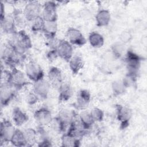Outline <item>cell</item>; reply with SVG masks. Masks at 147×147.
Segmentation results:
<instances>
[{
  "instance_id": "cell-1",
  "label": "cell",
  "mask_w": 147,
  "mask_h": 147,
  "mask_svg": "<svg viewBox=\"0 0 147 147\" xmlns=\"http://www.w3.org/2000/svg\"><path fill=\"white\" fill-rule=\"evenodd\" d=\"M11 36V38L8 41V44L18 56L23 59L26 52L32 47L30 37L24 29L20 30Z\"/></svg>"
},
{
  "instance_id": "cell-2",
  "label": "cell",
  "mask_w": 147,
  "mask_h": 147,
  "mask_svg": "<svg viewBox=\"0 0 147 147\" xmlns=\"http://www.w3.org/2000/svg\"><path fill=\"white\" fill-rule=\"evenodd\" d=\"M117 119L119 122L121 130L126 129L130 125L132 117V110L126 106L120 104L115 105Z\"/></svg>"
},
{
  "instance_id": "cell-3",
  "label": "cell",
  "mask_w": 147,
  "mask_h": 147,
  "mask_svg": "<svg viewBox=\"0 0 147 147\" xmlns=\"http://www.w3.org/2000/svg\"><path fill=\"white\" fill-rule=\"evenodd\" d=\"M25 70L28 79L33 82L44 78V73L42 68L34 61H29L25 65Z\"/></svg>"
},
{
  "instance_id": "cell-4",
  "label": "cell",
  "mask_w": 147,
  "mask_h": 147,
  "mask_svg": "<svg viewBox=\"0 0 147 147\" xmlns=\"http://www.w3.org/2000/svg\"><path fill=\"white\" fill-rule=\"evenodd\" d=\"M1 58L4 63L11 68L16 67L20 64L21 60L22 59L16 53L14 49L8 44L5 46L2 51Z\"/></svg>"
},
{
  "instance_id": "cell-5",
  "label": "cell",
  "mask_w": 147,
  "mask_h": 147,
  "mask_svg": "<svg viewBox=\"0 0 147 147\" xmlns=\"http://www.w3.org/2000/svg\"><path fill=\"white\" fill-rule=\"evenodd\" d=\"M142 58L132 51H126L125 56V62L127 71L138 73Z\"/></svg>"
},
{
  "instance_id": "cell-6",
  "label": "cell",
  "mask_w": 147,
  "mask_h": 147,
  "mask_svg": "<svg viewBox=\"0 0 147 147\" xmlns=\"http://www.w3.org/2000/svg\"><path fill=\"white\" fill-rule=\"evenodd\" d=\"M16 89L11 84L1 83L0 87V101L2 107L7 106L14 99Z\"/></svg>"
},
{
  "instance_id": "cell-7",
  "label": "cell",
  "mask_w": 147,
  "mask_h": 147,
  "mask_svg": "<svg viewBox=\"0 0 147 147\" xmlns=\"http://www.w3.org/2000/svg\"><path fill=\"white\" fill-rule=\"evenodd\" d=\"M11 69V84L17 91L21 90L30 83L28 80L25 73L18 69L16 67Z\"/></svg>"
},
{
  "instance_id": "cell-8",
  "label": "cell",
  "mask_w": 147,
  "mask_h": 147,
  "mask_svg": "<svg viewBox=\"0 0 147 147\" xmlns=\"http://www.w3.org/2000/svg\"><path fill=\"white\" fill-rule=\"evenodd\" d=\"M42 6L38 1H30L24 6V14L28 22H32L36 18L41 16Z\"/></svg>"
},
{
  "instance_id": "cell-9",
  "label": "cell",
  "mask_w": 147,
  "mask_h": 147,
  "mask_svg": "<svg viewBox=\"0 0 147 147\" xmlns=\"http://www.w3.org/2000/svg\"><path fill=\"white\" fill-rule=\"evenodd\" d=\"M41 17L45 22H55L57 20V5L53 1H47L42 6Z\"/></svg>"
},
{
  "instance_id": "cell-10",
  "label": "cell",
  "mask_w": 147,
  "mask_h": 147,
  "mask_svg": "<svg viewBox=\"0 0 147 147\" xmlns=\"http://www.w3.org/2000/svg\"><path fill=\"white\" fill-rule=\"evenodd\" d=\"M56 50L59 57L68 63L73 56L72 45L68 40H59Z\"/></svg>"
},
{
  "instance_id": "cell-11",
  "label": "cell",
  "mask_w": 147,
  "mask_h": 147,
  "mask_svg": "<svg viewBox=\"0 0 147 147\" xmlns=\"http://www.w3.org/2000/svg\"><path fill=\"white\" fill-rule=\"evenodd\" d=\"M33 117L36 122L40 126L49 125L53 119L51 110L46 107H42L36 110L34 112Z\"/></svg>"
},
{
  "instance_id": "cell-12",
  "label": "cell",
  "mask_w": 147,
  "mask_h": 147,
  "mask_svg": "<svg viewBox=\"0 0 147 147\" xmlns=\"http://www.w3.org/2000/svg\"><path fill=\"white\" fill-rule=\"evenodd\" d=\"M16 130V129L10 121L7 119L3 120L1 122L0 127L1 142H10Z\"/></svg>"
},
{
  "instance_id": "cell-13",
  "label": "cell",
  "mask_w": 147,
  "mask_h": 147,
  "mask_svg": "<svg viewBox=\"0 0 147 147\" xmlns=\"http://www.w3.org/2000/svg\"><path fill=\"white\" fill-rule=\"evenodd\" d=\"M48 78L51 86L57 90L63 83L61 71L57 67L52 66L49 68L48 72Z\"/></svg>"
},
{
  "instance_id": "cell-14",
  "label": "cell",
  "mask_w": 147,
  "mask_h": 147,
  "mask_svg": "<svg viewBox=\"0 0 147 147\" xmlns=\"http://www.w3.org/2000/svg\"><path fill=\"white\" fill-rule=\"evenodd\" d=\"M66 36L68 41L72 45L82 47L86 44L87 41L84 35L76 28H69L66 32Z\"/></svg>"
},
{
  "instance_id": "cell-15",
  "label": "cell",
  "mask_w": 147,
  "mask_h": 147,
  "mask_svg": "<svg viewBox=\"0 0 147 147\" xmlns=\"http://www.w3.org/2000/svg\"><path fill=\"white\" fill-rule=\"evenodd\" d=\"M51 83L44 78L34 82L33 92L36 94L39 98L42 99H47L48 96L50 89Z\"/></svg>"
},
{
  "instance_id": "cell-16",
  "label": "cell",
  "mask_w": 147,
  "mask_h": 147,
  "mask_svg": "<svg viewBox=\"0 0 147 147\" xmlns=\"http://www.w3.org/2000/svg\"><path fill=\"white\" fill-rule=\"evenodd\" d=\"M91 94L86 89L80 90L77 94L75 106L78 109L84 110L87 108L91 101Z\"/></svg>"
},
{
  "instance_id": "cell-17",
  "label": "cell",
  "mask_w": 147,
  "mask_h": 147,
  "mask_svg": "<svg viewBox=\"0 0 147 147\" xmlns=\"http://www.w3.org/2000/svg\"><path fill=\"white\" fill-rule=\"evenodd\" d=\"M0 23L1 27L5 33L13 35L18 32L13 14L6 16Z\"/></svg>"
},
{
  "instance_id": "cell-18",
  "label": "cell",
  "mask_w": 147,
  "mask_h": 147,
  "mask_svg": "<svg viewBox=\"0 0 147 147\" xmlns=\"http://www.w3.org/2000/svg\"><path fill=\"white\" fill-rule=\"evenodd\" d=\"M74 120L69 125V128L68 129L67 132L72 136L82 139L83 137H84L88 132V130L85 129L81 123L79 121Z\"/></svg>"
},
{
  "instance_id": "cell-19",
  "label": "cell",
  "mask_w": 147,
  "mask_h": 147,
  "mask_svg": "<svg viewBox=\"0 0 147 147\" xmlns=\"http://www.w3.org/2000/svg\"><path fill=\"white\" fill-rule=\"evenodd\" d=\"M96 25L98 27H105L107 26L111 20V14L107 9L99 10L95 17Z\"/></svg>"
},
{
  "instance_id": "cell-20",
  "label": "cell",
  "mask_w": 147,
  "mask_h": 147,
  "mask_svg": "<svg viewBox=\"0 0 147 147\" xmlns=\"http://www.w3.org/2000/svg\"><path fill=\"white\" fill-rule=\"evenodd\" d=\"M12 119L17 126H21L29 120V116L20 107H16L13 109Z\"/></svg>"
},
{
  "instance_id": "cell-21",
  "label": "cell",
  "mask_w": 147,
  "mask_h": 147,
  "mask_svg": "<svg viewBox=\"0 0 147 147\" xmlns=\"http://www.w3.org/2000/svg\"><path fill=\"white\" fill-rule=\"evenodd\" d=\"M81 140L67 132L63 134L61 137V146L79 147L80 146Z\"/></svg>"
},
{
  "instance_id": "cell-22",
  "label": "cell",
  "mask_w": 147,
  "mask_h": 147,
  "mask_svg": "<svg viewBox=\"0 0 147 147\" xmlns=\"http://www.w3.org/2000/svg\"><path fill=\"white\" fill-rule=\"evenodd\" d=\"M59 91L58 100L59 103L66 102L73 95V90L69 83H63Z\"/></svg>"
},
{
  "instance_id": "cell-23",
  "label": "cell",
  "mask_w": 147,
  "mask_h": 147,
  "mask_svg": "<svg viewBox=\"0 0 147 147\" xmlns=\"http://www.w3.org/2000/svg\"><path fill=\"white\" fill-rule=\"evenodd\" d=\"M57 32V24L55 22H45L42 31L45 38L49 41L56 38Z\"/></svg>"
},
{
  "instance_id": "cell-24",
  "label": "cell",
  "mask_w": 147,
  "mask_h": 147,
  "mask_svg": "<svg viewBox=\"0 0 147 147\" xmlns=\"http://www.w3.org/2000/svg\"><path fill=\"white\" fill-rule=\"evenodd\" d=\"M69 69L72 75H77L84 66V61L82 57L78 55L73 56L68 61Z\"/></svg>"
},
{
  "instance_id": "cell-25",
  "label": "cell",
  "mask_w": 147,
  "mask_h": 147,
  "mask_svg": "<svg viewBox=\"0 0 147 147\" xmlns=\"http://www.w3.org/2000/svg\"><path fill=\"white\" fill-rule=\"evenodd\" d=\"M88 40L90 45L95 48L102 47L105 43L103 36L97 32H91L88 35Z\"/></svg>"
},
{
  "instance_id": "cell-26",
  "label": "cell",
  "mask_w": 147,
  "mask_h": 147,
  "mask_svg": "<svg viewBox=\"0 0 147 147\" xmlns=\"http://www.w3.org/2000/svg\"><path fill=\"white\" fill-rule=\"evenodd\" d=\"M79 119L83 127L87 130L90 129L95 123L90 112L87 110H83L80 113Z\"/></svg>"
},
{
  "instance_id": "cell-27",
  "label": "cell",
  "mask_w": 147,
  "mask_h": 147,
  "mask_svg": "<svg viewBox=\"0 0 147 147\" xmlns=\"http://www.w3.org/2000/svg\"><path fill=\"white\" fill-rule=\"evenodd\" d=\"M26 146H32L37 144V130L32 127H28L24 131Z\"/></svg>"
},
{
  "instance_id": "cell-28",
  "label": "cell",
  "mask_w": 147,
  "mask_h": 147,
  "mask_svg": "<svg viewBox=\"0 0 147 147\" xmlns=\"http://www.w3.org/2000/svg\"><path fill=\"white\" fill-rule=\"evenodd\" d=\"M13 16L17 28L23 29L26 26L28 21L24 14L23 10L20 9H15L13 13Z\"/></svg>"
},
{
  "instance_id": "cell-29",
  "label": "cell",
  "mask_w": 147,
  "mask_h": 147,
  "mask_svg": "<svg viewBox=\"0 0 147 147\" xmlns=\"http://www.w3.org/2000/svg\"><path fill=\"white\" fill-rule=\"evenodd\" d=\"M10 142L15 146H26L24 131L16 129Z\"/></svg>"
},
{
  "instance_id": "cell-30",
  "label": "cell",
  "mask_w": 147,
  "mask_h": 147,
  "mask_svg": "<svg viewBox=\"0 0 147 147\" xmlns=\"http://www.w3.org/2000/svg\"><path fill=\"white\" fill-rule=\"evenodd\" d=\"M138 80V73L127 71L123 78L122 79L126 88L134 87L137 86Z\"/></svg>"
},
{
  "instance_id": "cell-31",
  "label": "cell",
  "mask_w": 147,
  "mask_h": 147,
  "mask_svg": "<svg viewBox=\"0 0 147 147\" xmlns=\"http://www.w3.org/2000/svg\"><path fill=\"white\" fill-rule=\"evenodd\" d=\"M111 87L113 95L115 96L123 94L127 89L125 86L122 80L119 79L114 80L111 83Z\"/></svg>"
},
{
  "instance_id": "cell-32",
  "label": "cell",
  "mask_w": 147,
  "mask_h": 147,
  "mask_svg": "<svg viewBox=\"0 0 147 147\" xmlns=\"http://www.w3.org/2000/svg\"><path fill=\"white\" fill-rule=\"evenodd\" d=\"M49 125L51 129L55 132H56L57 133L64 132L67 127L58 115L55 117H53V119Z\"/></svg>"
},
{
  "instance_id": "cell-33",
  "label": "cell",
  "mask_w": 147,
  "mask_h": 147,
  "mask_svg": "<svg viewBox=\"0 0 147 147\" xmlns=\"http://www.w3.org/2000/svg\"><path fill=\"white\" fill-rule=\"evenodd\" d=\"M58 116L62 120L65 126L67 127L70 125L75 118L74 113L68 109H63L60 113Z\"/></svg>"
},
{
  "instance_id": "cell-34",
  "label": "cell",
  "mask_w": 147,
  "mask_h": 147,
  "mask_svg": "<svg viewBox=\"0 0 147 147\" xmlns=\"http://www.w3.org/2000/svg\"><path fill=\"white\" fill-rule=\"evenodd\" d=\"M111 51L113 56L117 58H121L124 53L125 51V44H122L120 41H117L112 44L111 47Z\"/></svg>"
},
{
  "instance_id": "cell-35",
  "label": "cell",
  "mask_w": 147,
  "mask_h": 147,
  "mask_svg": "<svg viewBox=\"0 0 147 147\" xmlns=\"http://www.w3.org/2000/svg\"><path fill=\"white\" fill-rule=\"evenodd\" d=\"M45 21L44 20L41 16H38L34 20L32 21L31 24V30L34 33H37L38 32H42L43 28L45 25Z\"/></svg>"
},
{
  "instance_id": "cell-36",
  "label": "cell",
  "mask_w": 147,
  "mask_h": 147,
  "mask_svg": "<svg viewBox=\"0 0 147 147\" xmlns=\"http://www.w3.org/2000/svg\"><path fill=\"white\" fill-rule=\"evenodd\" d=\"M90 114L95 121L96 122H101L104 119V112L103 111L98 107H94L90 110Z\"/></svg>"
},
{
  "instance_id": "cell-37",
  "label": "cell",
  "mask_w": 147,
  "mask_h": 147,
  "mask_svg": "<svg viewBox=\"0 0 147 147\" xmlns=\"http://www.w3.org/2000/svg\"><path fill=\"white\" fill-rule=\"evenodd\" d=\"M39 98V96L34 92H29L26 95L25 100L28 105L32 106L38 102Z\"/></svg>"
},
{
  "instance_id": "cell-38",
  "label": "cell",
  "mask_w": 147,
  "mask_h": 147,
  "mask_svg": "<svg viewBox=\"0 0 147 147\" xmlns=\"http://www.w3.org/2000/svg\"><path fill=\"white\" fill-rule=\"evenodd\" d=\"M133 36L132 33L127 30L122 32L119 36V41L125 45L130 42L133 40Z\"/></svg>"
},
{
  "instance_id": "cell-39",
  "label": "cell",
  "mask_w": 147,
  "mask_h": 147,
  "mask_svg": "<svg viewBox=\"0 0 147 147\" xmlns=\"http://www.w3.org/2000/svg\"><path fill=\"white\" fill-rule=\"evenodd\" d=\"M78 16L81 19L88 20L91 19L92 17V13L88 8L84 7L80 9L78 11Z\"/></svg>"
},
{
  "instance_id": "cell-40",
  "label": "cell",
  "mask_w": 147,
  "mask_h": 147,
  "mask_svg": "<svg viewBox=\"0 0 147 147\" xmlns=\"http://www.w3.org/2000/svg\"><path fill=\"white\" fill-rule=\"evenodd\" d=\"M46 57L50 62H52L59 57L56 49H50L46 53Z\"/></svg>"
},
{
  "instance_id": "cell-41",
  "label": "cell",
  "mask_w": 147,
  "mask_h": 147,
  "mask_svg": "<svg viewBox=\"0 0 147 147\" xmlns=\"http://www.w3.org/2000/svg\"><path fill=\"white\" fill-rule=\"evenodd\" d=\"M37 145L40 147H50L52 146V144L51 140L49 138H48L40 142L37 143Z\"/></svg>"
},
{
  "instance_id": "cell-42",
  "label": "cell",
  "mask_w": 147,
  "mask_h": 147,
  "mask_svg": "<svg viewBox=\"0 0 147 147\" xmlns=\"http://www.w3.org/2000/svg\"><path fill=\"white\" fill-rule=\"evenodd\" d=\"M5 6L2 2H0V21L3 20L5 17Z\"/></svg>"
}]
</instances>
